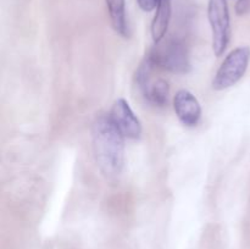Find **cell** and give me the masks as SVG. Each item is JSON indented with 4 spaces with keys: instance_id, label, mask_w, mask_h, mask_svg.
<instances>
[{
    "instance_id": "8992f818",
    "label": "cell",
    "mask_w": 250,
    "mask_h": 249,
    "mask_svg": "<svg viewBox=\"0 0 250 249\" xmlns=\"http://www.w3.org/2000/svg\"><path fill=\"white\" fill-rule=\"evenodd\" d=\"M109 116L125 138L137 139L141 137L143 131L142 122L124 98H120L114 103Z\"/></svg>"
},
{
    "instance_id": "3957f363",
    "label": "cell",
    "mask_w": 250,
    "mask_h": 249,
    "mask_svg": "<svg viewBox=\"0 0 250 249\" xmlns=\"http://www.w3.org/2000/svg\"><path fill=\"white\" fill-rule=\"evenodd\" d=\"M160 68L148 55L144 58L136 73V81L144 99L154 106H165L170 95L167 80L160 76Z\"/></svg>"
},
{
    "instance_id": "8fae6325",
    "label": "cell",
    "mask_w": 250,
    "mask_h": 249,
    "mask_svg": "<svg viewBox=\"0 0 250 249\" xmlns=\"http://www.w3.org/2000/svg\"><path fill=\"white\" fill-rule=\"evenodd\" d=\"M236 12L239 16H243L250 12V0H238L236 5Z\"/></svg>"
},
{
    "instance_id": "9c48e42d",
    "label": "cell",
    "mask_w": 250,
    "mask_h": 249,
    "mask_svg": "<svg viewBox=\"0 0 250 249\" xmlns=\"http://www.w3.org/2000/svg\"><path fill=\"white\" fill-rule=\"evenodd\" d=\"M112 28L124 38L129 37V26L127 20L126 1L125 0H105Z\"/></svg>"
},
{
    "instance_id": "7a4b0ae2",
    "label": "cell",
    "mask_w": 250,
    "mask_h": 249,
    "mask_svg": "<svg viewBox=\"0 0 250 249\" xmlns=\"http://www.w3.org/2000/svg\"><path fill=\"white\" fill-rule=\"evenodd\" d=\"M148 56L160 70L177 75L188 73L192 66L187 45L176 37L164 38L159 43H155Z\"/></svg>"
},
{
    "instance_id": "277c9868",
    "label": "cell",
    "mask_w": 250,
    "mask_h": 249,
    "mask_svg": "<svg viewBox=\"0 0 250 249\" xmlns=\"http://www.w3.org/2000/svg\"><path fill=\"white\" fill-rule=\"evenodd\" d=\"M249 61V46H238L233 49L222 61L221 66L217 70L212 80V88L216 90H224L236 84L246 75Z\"/></svg>"
},
{
    "instance_id": "6da1fadb",
    "label": "cell",
    "mask_w": 250,
    "mask_h": 249,
    "mask_svg": "<svg viewBox=\"0 0 250 249\" xmlns=\"http://www.w3.org/2000/svg\"><path fill=\"white\" fill-rule=\"evenodd\" d=\"M92 142L100 172L107 178L117 177L125 166V137L109 115L97 117L93 124Z\"/></svg>"
},
{
    "instance_id": "52a82bcc",
    "label": "cell",
    "mask_w": 250,
    "mask_h": 249,
    "mask_svg": "<svg viewBox=\"0 0 250 249\" xmlns=\"http://www.w3.org/2000/svg\"><path fill=\"white\" fill-rule=\"evenodd\" d=\"M173 109L181 124L195 127L202 119V106L195 95L188 89H180L173 98Z\"/></svg>"
},
{
    "instance_id": "5b68a950",
    "label": "cell",
    "mask_w": 250,
    "mask_h": 249,
    "mask_svg": "<svg viewBox=\"0 0 250 249\" xmlns=\"http://www.w3.org/2000/svg\"><path fill=\"white\" fill-rule=\"evenodd\" d=\"M208 19L212 36L215 56H221L231 41V19L227 0H209Z\"/></svg>"
},
{
    "instance_id": "ba28073f",
    "label": "cell",
    "mask_w": 250,
    "mask_h": 249,
    "mask_svg": "<svg viewBox=\"0 0 250 249\" xmlns=\"http://www.w3.org/2000/svg\"><path fill=\"white\" fill-rule=\"evenodd\" d=\"M172 14V0H158L156 14L151 22V37L154 43H159L165 38Z\"/></svg>"
},
{
    "instance_id": "30bf717a",
    "label": "cell",
    "mask_w": 250,
    "mask_h": 249,
    "mask_svg": "<svg viewBox=\"0 0 250 249\" xmlns=\"http://www.w3.org/2000/svg\"><path fill=\"white\" fill-rule=\"evenodd\" d=\"M137 4L143 11L150 12L158 7V0H137Z\"/></svg>"
}]
</instances>
